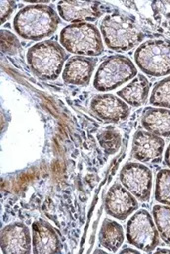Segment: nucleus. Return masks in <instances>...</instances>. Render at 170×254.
Wrapping results in <instances>:
<instances>
[{
    "label": "nucleus",
    "mask_w": 170,
    "mask_h": 254,
    "mask_svg": "<svg viewBox=\"0 0 170 254\" xmlns=\"http://www.w3.org/2000/svg\"><path fill=\"white\" fill-rule=\"evenodd\" d=\"M67 54L59 43L45 40L32 46L27 53V61L38 76L54 80L62 70Z\"/></svg>",
    "instance_id": "3"
},
{
    "label": "nucleus",
    "mask_w": 170,
    "mask_h": 254,
    "mask_svg": "<svg viewBox=\"0 0 170 254\" xmlns=\"http://www.w3.org/2000/svg\"><path fill=\"white\" fill-rule=\"evenodd\" d=\"M159 233L151 215L145 209L136 211L127 223L128 243L144 252L153 251L159 244Z\"/></svg>",
    "instance_id": "7"
},
{
    "label": "nucleus",
    "mask_w": 170,
    "mask_h": 254,
    "mask_svg": "<svg viewBox=\"0 0 170 254\" xmlns=\"http://www.w3.org/2000/svg\"><path fill=\"white\" fill-rule=\"evenodd\" d=\"M90 108L99 118L111 123H118L127 119L130 111L128 104L114 94L94 96Z\"/></svg>",
    "instance_id": "11"
},
{
    "label": "nucleus",
    "mask_w": 170,
    "mask_h": 254,
    "mask_svg": "<svg viewBox=\"0 0 170 254\" xmlns=\"http://www.w3.org/2000/svg\"><path fill=\"white\" fill-rule=\"evenodd\" d=\"M128 252H132V253H139L138 249H132V248H125V249H122L120 251V253H128Z\"/></svg>",
    "instance_id": "26"
},
{
    "label": "nucleus",
    "mask_w": 170,
    "mask_h": 254,
    "mask_svg": "<svg viewBox=\"0 0 170 254\" xmlns=\"http://www.w3.org/2000/svg\"><path fill=\"white\" fill-rule=\"evenodd\" d=\"M101 34L108 48L117 52H127L143 39L135 20L127 14L107 15L100 25Z\"/></svg>",
    "instance_id": "2"
},
{
    "label": "nucleus",
    "mask_w": 170,
    "mask_h": 254,
    "mask_svg": "<svg viewBox=\"0 0 170 254\" xmlns=\"http://www.w3.org/2000/svg\"><path fill=\"white\" fill-rule=\"evenodd\" d=\"M57 10L63 20L74 23L95 21L102 14L101 3L94 1H60Z\"/></svg>",
    "instance_id": "12"
},
{
    "label": "nucleus",
    "mask_w": 170,
    "mask_h": 254,
    "mask_svg": "<svg viewBox=\"0 0 170 254\" xmlns=\"http://www.w3.org/2000/svg\"><path fill=\"white\" fill-rule=\"evenodd\" d=\"M100 146L103 150L109 154H115L121 147L122 137L120 132L114 126H107L99 132L97 135Z\"/></svg>",
    "instance_id": "20"
},
{
    "label": "nucleus",
    "mask_w": 170,
    "mask_h": 254,
    "mask_svg": "<svg viewBox=\"0 0 170 254\" xmlns=\"http://www.w3.org/2000/svg\"><path fill=\"white\" fill-rule=\"evenodd\" d=\"M155 200L166 205H170V169H162L156 175Z\"/></svg>",
    "instance_id": "21"
},
{
    "label": "nucleus",
    "mask_w": 170,
    "mask_h": 254,
    "mask_svg": "<svg viewBox=\"0 0 170 254\" xmlns=\"http://www.w3.org/2000/svg\"><path fill=\"white\" fill-rule=\"evenodd\" d=\"M155 252H164V253H170V249H165V248H158L155 250Z\"/></svg>",
    "instance_id": "27"
},
{
    "label": "nucleus",
    "mask_w": 170,
    "mask_h": 254,
    "mask_svg": "<svg viewBox=\"0 0 170 254\" xmlns=\"http://www.w3.org/2000/svg\"><path fill=\"white\" fill-rule=\"evenodd\" d=\"M1 23L3 24L7 19H9L10 15L14 11L15 2L13 1H1Z\"/></svg>",
    "instance_id": "24"
},
{
    "label": "nucleus",
    "mask_w": 170,
    "mask_h": 254,
    "mask_svg": "<svg viewBox=\"0 0 170 254\" xmlns=\"http://www.w3.org/2000/svg\"><path fill=\"white\" fill-rule=\"evenodd\" d=\"M154 223L162 240L170 245V205H154L152 209Z\"/></svg>",
    "instance_id": "19"
},
{
    "label": "nucleus",
    "mask_w": 170,
    "mask_h": 254,
    "mask_svg": "<svg viewBox=\"0 0 170 254\" xmlns=\"http://www.w3.org/2000/svg\"><path fill=\"white\" fill-rule=\"evenodd\" d=\"M137 208V200L122 184L115 183L109 189L105 199V209L107 214L119 220H125Z\"/></svg>",
    "instance_id": "9"
},
{
    "label": "nucleus",
    "mask_w": 170,
    "mask_h": 254,
    "mask_svg": "<svg viewBox=\"0 0 170 254\" xmlns=\"http://www.w3.org/2000/svg\"><path fill=\"white\" fill-rule=\"evenodd\" d=\"M1 48L4 53L7 54H15L19 51L20 43L18 39L9 31L2 30L1 31Z\"/></svg>",
    "instance_id": "23"
},
{
    "label": "nucleus",
    "mask_w": 170,
    "mask_h": 254,
    "mask_svg": "<svg viewBox=\"0 0 170 254\" xmlns=\"http://www.w3.org/2000/svg\"><path fill=\"white\" fill-rule=\"evenodd\" d=\"M164 161H165V164L170 168V144L168 145V147H167V149L165 151Z\"/></svg>",
    "instance_id": "25"
},
{
    "label": "nucleus",
    "mask_w": 170,
    "mask_h": 254,
    "mask_svg": "<svg viewBox=\"0 0 170 254\" xmlns=\"http://www.w3.org/2000/svg\"><path fill=\"white\" fill-rule=\"evenodd\" d=\"M149 102L154 106L170 109V76L158 81L154 85Z\"/></svg>",
    "instance_id": "22"
},
{
    "label": "nucleus",
    "mask_w": 170,
    "mask_h": 254,
    "mask_svg": "<svg viewBox=\"0 0 170 254\" xmlns=\"http://www.w3.org/2000/svg\"><path fill=\"white\" fill-rule=\"evenodd\" d=\"M148 92L149 82L147 78L142 74H138L127 86L119 90L117 95L126 101L127 104L138 107L146 102Z\"/></svg>",
    "instance_id": "17"
},
{
    "label": "nucleus",
    "mask_w": 170,
    "mask_h": 254,
    "mask_svg": "<svg viewBox=\"0 0 170 254\" xmlns=\"http://www.w3.org/2000/svg\"><path fill=\"white\" fill-rule=\"evenodd\" d=\"M125 239L123 226L109 218H106L99 232L100 244L111 252H116L121 247Z\"/></svg>",
    "instance_id": "18"
},
{
    "label": "nucleus",
    "mask_w": 170,
    "mask_h": 254,
    "mask_svg": "<svg viewBox=\"0 0 170 254\" xmlns=\"http://www.w3.org/2000/svg\"><path fill=\"white\" fill-rule=\"evenodd\" d=\"M122 185L139 201H148L152 189V173L140 163L129 162L120 172Z\"/></svg>",
    "instance_id": "8"
},
{
    "label": "nucleus",
    "mask_w": 170,
    "mask_h": 254,
    "mask_svg": "<svg viewBox=\"0 0 170 254\" xmlns=\"http://www.w3.org/2000/svg\"><path fill=\"white\" fill-rule=\"evenodd\" d=\"M137 66L149 76L170 74V43L164 40H149L142 43L134 53Z\"/></svg>",
    "instance_id": "6"
},
{
    "label": "nucleus",
    "mask_w": 170,
    "mask_h": 254,
    "mask_svg": "<svg viewBox=\"0 0 170 254\" xmlns=\"http://www.w3.org/2000/svg\"><path fill=\"white\" fill-rule=\"evenodd\" d=\"M1 247L5 254H25L31 252V237L29 228L14 222L5 226L1 231Z\"/></svg>",
    "instance_id": "13"
},
{
    "label": "nucleus",
    "mask_w": 170,
    "mask_h": 254,
    "mask_svg": "<svg viewBox=\"0 0 170 254\" xmlns=\"http://www.w3.org/2000/svg\"><path fill=\"white\" fill-rule=\"evenodd\" d=\"M32 233L34 253H57L60 251L61 244L59 238L49 223L43 220L34 222Z\"/></svg>",
    "instance_id": "14"
},
{
    "label": "nucleus",
    "mask_w": 170,
    "mask_h": 254,
    "mask_svg": "<svg viewBox=\"0 0 170 254\" xmlns=\"http://www.w3.org/2000/svg\"><path fill=\"white\" fill-rule=\"evenodd\" d=\"M59 42L63 48L79 56H98L103 50V42L98 28L90 23H73L60 31Z\"/></svg>",
    "instance_id": "4"
},
{
    "label": "nucleus",
    "mask_w": 170,
    "mask_h": 254,
    "mask_svg": "<svg viewBox=\"0 0 170 254\" xmlns=\"http://www.w3.org/2000/svg\"><path fill=\"white\" fill-rule=\"evenodd\" d=\"M95 62L88 57L75 56L65 64L62 78L66 83L74 85H87L91 79Z\"/></svg>",
    "instance_id": "15"
},
{
    "label": "nucleus",
    "mask_w": 170,
    "mask_h": 254,
    "mask_svg": "<svg viewBox=\"0 0 170 254\" xmlns=\"http://www.w3.org/2000/svg\"><path fill=\"white\" fill-rule=\"evenodd\" d=\"M141 125L149 133L159 137H170V110L146 107L141 116Z\"/></svg>",
    "instance_id": "16"
},
{
    "label": "nucleus",
    "mask_w": 170,
    "mask_h": 254,
    "mask_svg": "<svg viewBox=\"0 0 170 254\" xmlns=\"http://www.w3.org/2000/svg\"><path fill=\"white\" fill-rule=\"evenodd\" d=\"M163 149L162 137L142 130L135 132L131 147L133 159L141 163H156L161 160Z\"/></svg>",
    "instance_id": "10"
},
{
    "label": "nucleus",
    "mask_w": 170,
    "mask_h": 254,
    "mask_svg": "<svg viewBox=\"0 0 170 254\" xmlns=\"http://www.w3.org/2000/svg\"><path fill=\"white\" fill-rule=\"evenodd\" d=\"M13 24L20 37L27 40H42L56 31L59 17L49 6L30 5L17 13Z\"/></svg>",
    "instance_id": "1"
},
{
    "label": "nucleus",
    "mask_w": 170,
    "mask_h": 254,
    "mask_svg": "<svg viewBox=\"0 0 170 254\" xmlns=\"http://www.w3.org/2000/svg\"><path fill=\"white\" fill-rule=\"evenodd\" d=\"M136 75L137 69L130 59L121 55L110 56L99 65L93 84L99 91H110Z\"/></svg>",
    "instance_id": "5"
}]
</instances>
